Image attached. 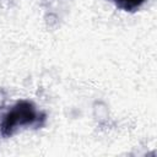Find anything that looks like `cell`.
Returning <instances> with one entry per match:
<instances>
[{"mask_svg":"<svg viewBox=\"0 0 157 157\" xmlns=\"http://www.w3.org/2000/svg\"><path fill=\"white\" fill-rule=\"evenodd\" d=\"M39 121V113L29 101H18L4 117L0 124L1 134L5 137L11 136L18 128L34 125Z\"/></svg>","mask_w":157,"mask_h":157,"instance_id":"1","label":"cell"},{"mask_svg":"<svg viewBox=\"0 0 157 157\" xmlns=\"http://www.w3.org/2000/svg\"><path fill=\"white\" fill-rule=\"evenodd\" d=\"M109 1H112L118 9L128 12L137 11L146 2V0H109Z\"/></svg>","mask_w":157,"mask_h":157,"instance_id":"2","label":"cell"}]
</instances>
